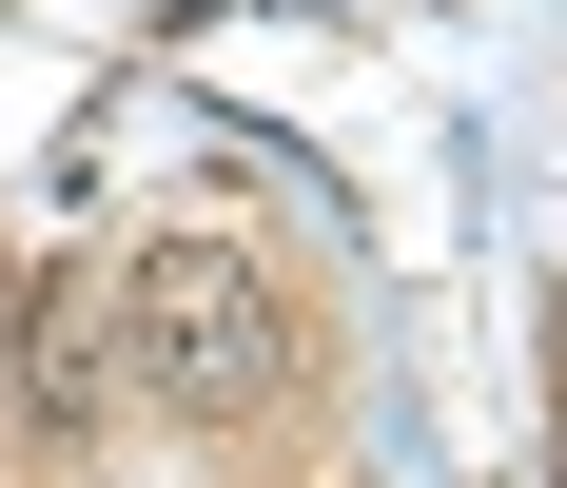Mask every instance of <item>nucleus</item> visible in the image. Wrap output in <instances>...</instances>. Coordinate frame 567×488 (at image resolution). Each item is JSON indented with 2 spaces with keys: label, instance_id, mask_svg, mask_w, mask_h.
<instances>
[{
  "label": "nucleus",
  "instance_id": "obj_1",
  "mask_svg": "<svg viewBox=\"0 0 567 488\" xmlns=\"http://www.w3.org/2000/svg\"><path fill=\"white\" fill-rule=\"evenodd\" d=\"M117 391H157L176 430H255L293 391V293L235 235H157L117 255Z\"/></svg>",
  "mask_w": 567,
  "mask_h": 488
},
{
  "label": "nucleus",
  "instance_id": "obj_2",
  "mask_svg": "<svg viewBox=\"0 0 567 488\" xmlns=\"http://www.w3.org/2000/svg\"><path fill=\"white\" fill-rule=\"evenodd\" d=\"M20 411H40V449H79L117 411V313H79V293H20Z\"/></svg>",
  "mask_w": 567,
  "mask_h": 488
},
{
  "label": "nucleus",
  "instance_id": "obj_3",
  "mask_svg": "<svg viewBox=\"0 0 567 488\" xmlns=\"http://www.w3.org/2000/svg\"><path fill=\"white\" fill-rule=\"evenodd\" d=\"M0 352H20V255H0Z\"/></svg>",
  "mask_w": 567,
  "mask_h": 488
}]
</instances>
